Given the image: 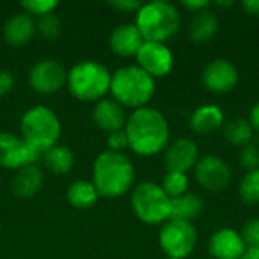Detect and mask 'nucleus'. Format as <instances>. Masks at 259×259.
<instances>
[{
	"label": "nucleus",
	"mask_w": 259,
	"mask_h": 259,
	"mask_svg": "<svg viewBox=\"0 0 259 259\" xmlns=\"http://www.w3.org/2000/svg\"><path fill=\"white\" fill-rule=\"evenodd\" d=\"M129 147L141 156H152L168 146L170 127L164 114L155 108L135 109L126 120L124 129Z\"/></svg>",
	"instance_id": "1"
},
{
	"label": "nucleus",
	"mask_w": 259,
	"mask_h": 259,
	"mask_svg": "<svg viewBox=\"0 0 259 259\" xmlns=\"http://www.w3.org/2000/svg\"><path fill=\"white\" fill-rule=\"evenodd\" d=\"M134 179V165L123 153L106 150L96 158L93 165V185L99 196L109 199L120 197L131 190Z\"/></svg>",
	"instance_id": "2"
},
{
	"label": "nucleus",
	"mask_w": 259,
	"mask_h": 259,
	"mask_svg": "<svg viewBox=\"0 0 259 259\" xmlns=\"http://www.w3.org/2000/svg\"><path fill=\"white\" fill-rule=\"evenodd\" d=\"M114 100L121 106L140 109L144 108L155 94V79L138 65L118 68L111 76V90Z\"/></svg>",
	"instance_id": "3"
},
{
	"label": "nucleus",
	"mask_w": 259,
	"mask_h": 259,
	"mask_svg": "<svg viewBox=\"0 0 259 259\" xmlns=\"http://www.w3.org/2000/svg\"><path fill=\"white\" fill-rule=\"evenodd\" d=\"M135 26L141 32L144 41L165 42L179 30L181 14L176 6L168 2H149L138 9Z\"/></svg>",
	"instance_id": "4"
},
{
	"label": "nucleus",
	"mask_w": 259,
	"mask_h": 259,
	"mask_svg": "<svg viewBox=\"0 0 259 259\" xmlns=\"http://www.w3.org/2000/svg\"><path fill=\"white\" fill-rule=\"evenodd\" d=\"M61 137V123L56 114L47 106L38 105L29 109L21 118V138L41 156L56 146Z\"/></svg>",
	"instance_id": "5"
},
{
	"label": "nucleus",
	"mask_w": 259,
	"mask_h": 259,
	"mask_svg": "<svg viewBox=\"0 0 259 259\" xmlns=\"http://www.w3.org/2000/svg\"><path fill=\"white\" fill-rule=\"evenodd\" d=\"M111 73L96 61L76 64L67 76V85L73 97L83 102L102 100L111 90Z\"/></svg>",
	"instance_id": "6"
},
{
	"label": "nucleus",
	"mask_w": 259,
	"mask_h": 259,
	"mask_svg": "<svg viewBox=\"0 0 259 259\" xmlns=\"http://www.w3.org/2000/svg\"><path fill=\"white\" fill-rule=\"evenodd\" d=\"M132 209L147 225H159L170 219L171 199L155 182H143L132 193Z\"/></svg>",
	"instance_id": "7"
},
{
	"label": "nucleus",
	"mask_w": 259,
	"mask_h": 259,
	"mask_svg": "<svg viewBox=\"0 0 259 259\" xmlns=\"http://www.w3.org/2000/svg\"><path fill=\"white\" fill-rule=\"evenodd\" d=\"M159 244L167 258L187 259L196 249L197 231L193 223L168 220L159 232Z\"/></svg>",
	"instance_id": "8"
},
{
	"label": "nucleus",
	"mask_w": 259,
	"mask_h": 259,
	"mask_svg": "<svg viewBox=\"0 0 259 259\" xmlns=\"http://www.w3.org/2000/svg\"><path fill=\"white\" fill-rule=\"evenodd\" d=\"M194 178L202 188L211 193H222L232 181L231 167L215 155L199 158L194 167Z\"/></svg>",
	"instance_id": "9"
},
{
	"label": "nucleus",
	"mask_w": 259,
	"mask_h": 259,
	"mask_svg": "<svg viewBox=\"0 0 259 259\" xmlns=\"http://www.w3.org/2000/svg\"><path fill=\"white\" fill-rule=\"evenodd\" d=\"M41 155L35 152L27 143L12 134H0V165L11 170H20L33 165Z\"/></svg>",
	"instance_id": "10"
},
{
	"label": "nucleus",
	"mask_w": 259,
	"mask_h": 259,
	"mask_svg": "<svg viewBox=\"0 0 259 259\" xmlns=\"http://www.w3.org/2000/svg\"><path fill=\"white\" fill-rule=\"evenodd\" d=\"M137 61L138 67L153 79L167 76L173 68V55L165 42L144 41L137 53Z\"/></svg>",
	"instance_id": "11"
},
{
	"label": "nucleus",
	"mask_w": 259,
	"mask_h": 259,
	"mask_svg": "<svg viewBox=\"0 0 259 259\" xmlns=\"http://www.w3.org/2000/svg\"><path fill=\"white\" fill-rule=\"evenodd\" d=\"M67 76L68 73L59 62L53 59H44L30 68L29 83L35 91L41 94H50L64 87Z\"/></svg>",
	"instance_id": "12"
},
{
	"label": "nucleus",
	"mask_w": 259,
	"mask_h": 259,
	"mask_svg": "<svg viewBox=\"0 0 259 259\" xmlns=\"http://www.w3.org/2000/svg\"><path fill=\"white\" fill-rule=\"evenodd\" d=\"M238 79L240 74L237 67L231 61L223 58H217L208 62L202 73L203 85L209 91L219 94L234 90L238 83Z\"/></svg>",
	"instance_id": "13"
},
{
	"label": "nucleus",
	"mask_w": 259,
	"mask_h": 259,
	"mask_svg": "<svg viewBox=\"0 0 259 259\" xmlns=\"http://www.w3.org/2000/svg\"><path fill=\"white\" fill-rule=\"evenodd\" d=\"M208 250L214 259H241L247 247L241 234L232 228H222L209 238Z\"/></svg>",
	"instance_id": "14"
},
{
	"label": "nucleus",
	"mask_w": 259,
	"mask_h": 259,
	"mask_svg": "<svg viewBox=\"0 0 259 259\" xmlns=\"http://www.w3.org/2000/svg\"><path fill=\"white\" fill-rule=\"evenodd\" d=\"M199 161V147L190 138H179L167 147L165 167L167 171L188 173Z\"/></svg>",
	"instance_id": "15"
},
{
	"label": "nucleus",
	"mask_w": 259,
	"mask_h": 259,
	"mask_svg": "<svg viewBox=\"0 0 259 259\" xmlns=\"http://www.w3.org/2000/svg\"><path fill=\"white\" fill-rule=\"evenodd\" d=\"M143 44H144V38L141 32L135 24L131 23L117 26L109 36L111 50L121 58L137 56Z\"/></svg>",
	"instance_id": "16"
},
{
	"label": "nucleus",
	"mask_w": 259,
	"mask_h": 259,
	"mask_svg": "<svg viewBox=\"0 0 259 259\" xmlns=\"http://www.w3.org/2000/svg\"><path fill=\"white\" fill-rule=\"evenodd\" d=\"M94 123L105 132H117L126 126V114L123 106L112 99H102L93 111Z\"/></svg>",
	"instance_id": "17"
},
{
	"label": "nucleus",
	"mask_w": 259,
	"mask_h": 259,
	"mask_svg": "<svg viewBox=\"0 0 259 259\" xmlns=\"http://www.w3.org/2000/svg\"><path fill=\"white\" fill-rule=\"evenodd\" d=\"M225 123V112L215 103L202 105L190 117V127L199 135H209L219 131Z\"/></svg>",
	"instance_id": "18"
},
{
	"label": "nucleus",
	"mask_w": 259,
	"mask_h": 259,
	"mask_svg": "<svg viewBox=\"0 0 259 259\" xmlns=\"http://www.w3.org/2000/svg\"><path fill=\"white\" fill-rule=\"evenodd\" d=\"M33 32H35V23L32 17L24 12L11 17L3 27V36L6 42L11 46L26 44L27 41H30Z\"/></svg>",
	"instance_id": "19"
},
{
	"label": "nucleus",
	"mask_w": 259,
	"mask_h": 259,
	"mask_svg": "<svg viewBox=\"0 0 259 259\" xmlns=\"http://www.w3.org/2000/svg\"><path fill=\"white\" fill-rule=\"evenodd\" d=\"M42 181L44 178L41 170L35 165H27L17 170L12 179V190L15 196L21 199H30L41 190Z\"/></svg>",
	"instance_id": "20"
},
{
	"label": "nucleus",
	"mask_w": 259,
	"mask_h": 259,
	"mask_svg": "<svg viewBox=\"0 0 259 259\" xmlns=\"http://www.w3.org/2000/svg\"><path fill=\"white\" fill-rule=\"evenodd\" d=\"M202 211H203V200L197 194L185 193L176 199H171V211L168 220L191 223L194 219L200 215Z\"/></svg>",
	"instance_id": "21"
},
{
	"label": "nucleus",
	"mask_w": 259,
	"mask_h": 259,
	"mask_svg": "<svg viewBox=\"0 0 259 259\" xmlns=\"http://www.w3.org/2000/svg\"><path fill=\"white\" fill-rule=\"evenodd\" d=\"M219 30V18L208 8L194 14L190 24V36L194 42H206L215 36Z\"/></svg>",
	"instance_id": "22"
},
{
	"label": "nucleus",
	"mask_w": 259,
	"mask_h": 259,
	"mask_svg": "<svg viewBox=\"0 0 259 259\" xmlns=\"http://www.w3.org/2000/svg\"><path fill=\"white\" fill-rule=\"evenodd\" d=\"M42 161L44 165L56 175H65L71 170L73 164H74V156L73 152L65 147V146H53L52 149H49L47 152L42 153Z\"/></svg>",
	"instance_id": "23"
},
{
	"label": "nucleus",
	"mask_w": 259,
	"mask_h": 259,
	"mask_svg": "<svg viewBox=\"0 0 259 259\" xmlns=\"http://www.w3.org/2000/svg\"><path fill=\"white\" fill-rule=\"evenodd\" d=\"M67 199L68 202L74 206V208H90L93 206L97 199H99V193L96 190V187L93 185V182H87V181H76L74 184H71L67 190Z\"/></svg>",
	"instance_id": "24"
},
{
	"label": "nucleus",
	"mask_w": 259,
	"mask_h": 259,
	"mask_svg": "<svg viewBox=\"0 0 259 259\" xmlns=\"http://www.w3.org/2000/svg\"><path fill=\"white\" fill-rule=\"evenodd\" d=\"M253 127L247 118H234L225 126V137L234 146H247L253 140Z\"/></svg>",
	"instance_id": "25"
},
{
	"label": "nucleus",
	"mask_w": 259,
	"mask_h": 259,
	"mask_svg": "<svg viewBox=\"0 0 259 259\" xmlns=\"http://www.w3.org/2000/svg\"><path fill=\"white\" fill-rule=\"evenodd\" d=\"M240 197L246 205H259V168L249 170L240 182Z\"/></svg>",
	"instance_id": "26"
},
{
	"label": "nucleus",
	"mask_w": 259,
	"mask_h": 259,
	"mask_svg": "<svg viewBox=\"0 0 259 259\" xmlns=\"http://www.w3.org/2000/svg\"><path fill=\"white\" fill-rule=\"evenodd\" d=\"M188 176L185 173L167 171L162 179V190L170 199H176L185 193H188Z\"/></svg>",
	"instance_id": "27"
},
{
	"label": "nucleus",
	"mask_w": 259,
	"mask_h": 259,
	"mask_svg": "<svg viewBox=\"0 0 259 259\" xmlns=\"http://www.w3.org/2000/svg\"><path fill=\"white\" fill-rule=\"evenodd\" d=\"M39 33L44 36V38H49V39H53L59 35L61 32V20L53 14H46L42 17H39L38 20V24H36Z\"/></svg>",
	"instance_id": "28"
},
{
	"label": "nucleus",
	"mask_w": 259,
	"mask_h": 259,
	"mask_svg": "<svg viewBox=\"0 0 259 259\" xmlns=\"http://www.w3.org/2000/svg\"><path fill=\"white\" fill-rule=\"evenodd\" d=\"M29 14L42 17L46 14L53 12V9L58 6V2L55 0H26L20 3Z\"/></svg>",
	"instance_id": "29"
},
{
	"label": "nucleus",
	"mask_w": 259,
	"mask_h": 259,
	"mask_svg": "<svg viewBox=\"0 0 259 259\" xmlns=\"http://www.w3.org/2000/svg\"><path fill=\"white\" fill-rule=\"evenodd\" d=\"M241 237L247 249L259 250V219H252L243 226Z\"/></svg>",
	"instance_id": "30"
},
{
	"label": "nucleus",
	"mask_w": 259,
	"mask_h": 259,
	"mask_svg": "<svg viewBox=\"0 0 259 259\" xmlns=\"http://www.w3.org/2000/svg\"><path fill=\"white\" fill-rule=\"evenodd\" d=\"M241 164L243 167L249 170H255L259 168V147L256 144H247L243 147V152H241Z\"/></svg>",
	"instance_id": "31"
},
{
	"label": "nucleus",
	"mask_w": 259,
	"mask_h": 259,
	"mask_svg": "<svg viewBox=\"0 0 259 259\" xmlns=\"http://www.w3.org/2000/svg\"><path fill=\"white\" fill-rule=\"evenodd\" d=\"M108 146H109L111 152H117V153H121L124 149H127L129 147V140H127L126 132L121 129V131H117V132L109 134V137H108Z\"/></svg>",
	"instance_id": "32"
},
{
	"label": "nucleus",
	"mask_w": 259,
	"mask_h": 259,
	"mask_svg": "<svg viewBox=\"0 0 259 259\" xmlns=\"http://www.w3.org/2000/svg\"><path fill=\"white\" fill-rule=\"evenodd\" d=\"M109 5L121 12H135V11L138 12V9L143 6V3L137 0H115V2H111Z\"/></svg>",
	"instance_id": "33"
},
{
	"label": "nucleus",
	"mask_w": 259,
	"mask_h": 259,
	"mask_svg": "<svg viewBox=\"0 0 259 259\" xmlns=\"http://www.w3.org/2000/svg\"><path fill=\"white\" fill-rule=\"evenodd\" d=\"M14 88V77L9 71L0 70V96L8 94Z\"/></svg>",
	"instance_id": "34"
},
{
	"label": "nucleus",
	"mask_w": 259,
	"mask_h": 259,
	"mask_svg": "<svg viewBox=\"0 0 259 259\" xmlns=\"http://www.w3.org/2000/svg\"><path fill=\"white\" fill-rule=\"evenodd\" d=\"M182 6L187 8L188 11L197 14V12H200L203 9H208L211 6V3L206 2V0H188V2L185 0V2H182Z\"/></svg>",
	"instance_id": "35"
},
{
	"label": "nucleus",
	"mask_w": 259,
	"mask_h": 259,
	"mask_svg": "<svg viewBox=\"0 0 259 259\" xmlns=\"http://www.w3.org/2000/svg\"><path fill=\"white\" fill-rule=\"evenodd\" d=\"M241 5L247 14L259 17V0H244Z\"/></svg>",
	"instance_id": "36"
},
{
	"label": "nucleus",
	"mask_w": 259,
	"mask_h": 259,
	"mask_svg": "<svg viewBox=\"0 0 259 259\" xmlns=\"http://www.w3.org/2000/svg\"><path fill=\"white\" fill-rule=\"evenodd\" d=\"M249 121H250L253 131L259 132V102L258 103H255V106L252 108L250 115H249Z\"/></svg>",
	"instance_id": "37"
},
{
	"label": "nucleus",
	"mask_w": 259,
	"mask_h": 259,
	"mask_svg": "<svg viewBox=\"0 0 259 259\" xmlns=\"http://www.w3.org/2000/svg\"><path fill=\"white\" fill-rule=\"evenodd\" d=\"M241 259H259V250L247 249V252L243 255V258Z\"/></svg>",
	"instance_id": "38"
},
{
	"label": "nucleus",
	"mask_w": 259,
	"mask_h": 259,
	"mask_svg": "<svg viewBox=\"0 0 259 259\" xmlns=\"http://www.w3.org/2000/svg\"><path fill=\"white\" fill-rule=\"evenodd\" d=\"M215 5H219V6H223V8H226V6H231V5H234V2H215Z\"/></svg>",
	"instance_id": "39"
},
{
	"label": "nucleus",
	"mask_w": 259,
	"mask_h": 259,
	"mask_svg": "<svg viewBox=\"0 0 259 259\" xmlns=\"http://www.w3.org/2000/svg\"><path fill=\"white\" fill-rule=\"evenodd\" d=\"M165 259H178V258H165Z\"/></svg>",
	"instance_id": "40"
}]
</instances>
